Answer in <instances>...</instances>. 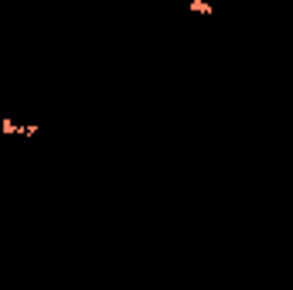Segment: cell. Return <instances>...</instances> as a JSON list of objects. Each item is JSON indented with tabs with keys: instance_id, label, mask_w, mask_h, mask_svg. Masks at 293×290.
<instances>
[{
	"instance_id": "6da1fadb",
	"label": "cell",
	"mask_w": 293,
	"mask_h": 290,
	"mask_svg": "<svg viewBox=\"0 0 293 290\" xmlns=\"http://www.w3.org/2000/svg\"><path fill=\"white\" fill-rule=\"evenodd\" d=\"M188 10H191V14H215V7H212L208 0H191Z\"/></svg>"
}]
</instances>
